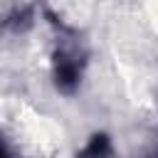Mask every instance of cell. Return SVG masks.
<instances>
[{
	"label": "cell",
	"mask_w": 158,
	"mask_h": 158,
	"mask_svg": "<svg viewBox=\"0 0 158 158\" xmlns=\"http://www.w3.org/2000/svg\"><path fill=\"white\" fill-rule=\"evenodd\" d=\"M84 74V57L74 47H59L52 54V79L62 94L77 91Z\"/></svg>",
	"instance_id": "cell-1"
},
{
	"label": "cell",
	"mask_w": 158,
	"mask_h": 158,
	"mask_svg": "<svg viewBox=\"0 0 158 158\" xmlns=\"http://www.w3.org/2000/svg\"><path fill=\"white\" fill-rule=\"evenodd\" d=\"M111 156H114V146L106 133H94L77 153V158H111Z\"/></svg>",
	"instance_id": "cell-2"
},
{
	"label": "cell",
	"mask_w": 158,
	"mask_h": 158,
	"mask_svg": "<svg viewBox=\"0 0 158 158\" xmlns=\"http://www.w3.org/2000/svg\"><path fill=\"white\" fill-rule=\"evenodd\" d=\"M0 158H12L10 156V151H7V146H5V141L0 138Z\"/></svg>",
	"instance_id": "cell-3"
},
{
	"label": "cell",
	"mask_w": 158,
	"mask_h": 158,
	"mask_svg": "<svg viewBox=\"0 0 158 158\" xmlns=\"http://www.w3.org/2000/svg\"><path fill=\"white\" fill-rule=\"evenodd\" d=\"M146 158H158V151H153L151 156H146Z\"/></svg>",
	"instance_id": "cell-4"
}]
</instances>
